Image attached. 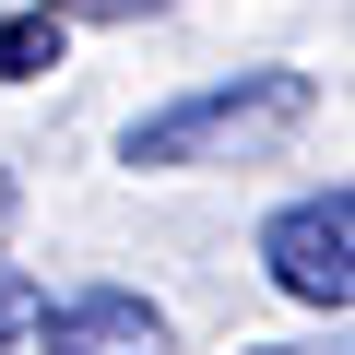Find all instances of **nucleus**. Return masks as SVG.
I'll return each instance as SVG.
<instances>
[{"instance_id": "obj_1", "label": "nucleus", "mask_w": 355, "mask_h": 355, "mask_svg": "<svg viewBox=\"0 0 355 355\" xmlns=\"http://www.w3.org/2000/svg\"><path fill=\"white\" fill-rule=\"evenodd\" d=\"M320 119V83L308 71H237V83H202V95H178V107H142L119 130V166L142 178H190V166H249L272 142H296Z\"/></svg>"}, {"instance_id": "obj_2", "label": "nucleus", "mask_w": 355, "mask_h": 355, "mask_svg": "<svg viewBox=\"0 0 355 355\" xmlns=\"http://www.w3.org/2000/svg\"><path fill=\"white\" fill-rule=\"evenodd\" d=\"M261 272L296 296V308H331L355 320V190H308L261 225Z\"/></svg>"}, {"instance_id": "obj_3", "label": "nucleus", "mask_w": 355, "mask_h": 355, "mask_svg": "<svg viewBox=\"0 0 355 355\" xmlns=\"http://www.w3.org/2000/svg\"><path fill=\"white\" fill-rule=\"evenodd\" d=\"M36 343L48 355H166V308L130 296V284H83V296L36 308Z\"/></svg>"}, {"instance_id": "obj_4", "label": "nucleus", "mask_w": 355, "mask_h": 355, "mask_svg": "<svg viewBox=\"0 0 355 355\" xmlns=\"http://www.w3.org/2000/svg\"><path fill=\"white\" fill-rule=\"evenodd\" d=\"M60 48H71V12H60V0H24V12H0V83L60 71Z\"/></svg>"}, {"instance_id": "obj_5", "label": "nucleus", "mask_w": 355, "mask_h": 355, "mask_svg": "<svg viewBox=\"0 0 355 355\" xmlns=\"http://www.w3.org/2000/svg\"><path fill=\"white\" fill-rule=\"evenodd\" d=\"M36 308H48V284H36L24 261H0V355H12V343H36Z\"/></svg>"}, {"instance_id": "obj_6", "label": "nucleus", "mask_w": 355, "mask_h": 355, "mask_svg": "<svg viewBox=\"0 0 355 355\" xmlns=\"http://www.w3.org/2000/svg\"><path fill=\"white\" fill-rule=\"evenodd\" d=\"M71 24H142V12H178V0H60Z\"/></svg>"}, {"instance_id": "obj_7", "label": "nucleus", "mask_w": 355, "mask_h": 355, "mask_svg": "<svg viewBox=\"0 0 355 355\" xmlns=\"http://www.w3.org/2000/svg\"><path fill=\"white\" fill-rule=\"evenodd\" d=\"M261 355H355V331H320V343H261Z\"/></svg>"}, {"instance_id": "obj_8", "label": "nucleus", "mask_w": 355, "mask_h": 355, "mask_svg": "<svg viewBox=\"0 0 355 355\" xmlns=\"http://www.w3.org/2000/svg\"><path fill=\"white\" fill-rule=\"evenodd\" d=\"M0 202H12V190H0Z\"/></svg>"}]
</instances>
